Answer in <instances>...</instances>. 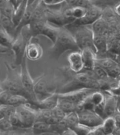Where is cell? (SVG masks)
<instances>
[{
  "label": "cell",
  "instance_id": "30bf717a",
  "mask_svg": "<svg viewBox=\"0 0 120 135\" xmlns=\"http://www.w3.org/2000/svg\"><path fill=\"white\" fill-rule=\"evenodd\" d=\"M95 91L96 90L92 89V88H88V87H85V88H81V89H77V90L71 91L68 92H59L58 97L61 99L69 100L71 102L79 105Z\"/></svg>",
  "mask_w": 120,
  "mask_h": 135
},
{
  "label": "cell",
  "instance_id": "9c48e42d",
  "mask_svg": "<svg viewBox=\"0 0 120 135\" xmlns=\"http://www.w3.org/2000/svg\"><path fill=\"white\" fill-rule=\"evenodd\" d=\"M1 90L8 91L12 94L23 95L28 98V94L22 86L20 75H13V77L8 78L3 81L1 83Z\"/></svg>",
  "mask_w": 120,
  "mask_h": 135
},
{
  "label": "cell",
  "instance_id": "e575fe53",
  "mask_svg": "<svg viewBox=\"0 0 120 135\" xmlns=\"http://www.w3.org/2000/svg\"><path fill=\"white\" fill-rule=\"evenodd\" d=\"M72 129H74V131L77 133V134H90L92 128L82 123H78L76 126L72 128Z\"/></svg>",
  "mask_w": 120,
  "mask_h": 135
},
{
  "label": "cell",
  "instance_id": "f546056e",
  "mask_svg": "<svg viewBox=\"0 0 120 135\" xmlns=\"http://www.w3.org/2000/svg\"><path fill=\"white\" fill-rule=\"evenodd\" d=\"M92 73L95 78L99 81H105L109 78H110L104 68H102L101 65H99L97 64L95 65L94 69H92Z\"/></svg>",
  "mask_w": 120,
  "mask_h": 135
},
{
  "label": "cell",
  "instance_id": "4fadbf2b",
  "mask_svg": "<svg viewBox=\"0 0 120 135\" xmlns=\"http://www.w3.org/2000/svg\"><path fill=\"white\" fill-rule=\"evenodd\" d=\"M0 101H1V104L10 105L13 106H17L30 102L29 99L26 97L19 95V94H12L5 90H1V92H0Z\"/></svg>",
  "mask_w": 120,
  "mask_h": 135
},
{
  "label": "cell",
  "instance_id": "ab89813d",
  "mask_svg": "<svg viewBox=\"0 0 120 135\" xmlns=\"http://www.w3.org/2000/svg\"><path fill=\"white\" fill-rule=\"evenodd\" d=\"M115 119H116V125H117V128L120 129V113L118 112V114H116L115 115Z\"/></svg>",
  "mask_w": 120,
  "mask_h": 135
},
{
  "label": "cell",
  "instance_id": "ee69618b",
  "mask_svg": "<svg viewBox=\"0 0 120 135\" xmlns=\"http://www.w3.org/2000/svg\"><path fill=\"white\" fill-rule=\"evenodd\" d=\"M118 86H119V87H120V80L118 81Z\"/></svg>",
  "mask_w": 120,
  "mask_h": 135
},
{
  "label": "cell",
  "instance_id": "484cf974",
  "mask_svg": "<svg viewBox=\"0 0 120 135\" xmlns=\"http://www.w3.org/2000/svg\"><path fill=\"white\" fill-rule=\"evenodd\" d=\"M106 134H114L115 129H117L116 119L114 116H108L106 117L102 124Z\"/></svg>",
  "mask_w": 120,
  "mask_h": 135
},
{
  "label": "cell",
  "instance_id": "1f68e13d",
  "mask_svg": "<svg viewBox=\"0 0 120 135\" xmlns=\"http://www.w3.org/2000/svg\"><path fill=\"white\" fill-rule=\"evenodd\" d=\"M86 12H87V8H84V7H73V8H71V14L72 17L75 19V22L77 20L82 19L86 15Z\"/></svg>",
  "mask_w": 120,
  "mask_h": 135
},
{
  "label": "cell",
  "instance_id": "8992f818",
  "mask_svg": "<svg viewBox=\"0 0 120 135\" xmlns=\"http://www.w3.org/2000/svg\"><path fill=\"white\" fill-rule=\"evenodd\" d=\"M37 106L31 102L17 105L16 107V112L21 119L23 129L32 128L36 119V109Z\"/></svg>",
  "mask_w": 120,
  "mask_h": 135
},
{
  "label": "cell",
  "instance_id": "74e56055",
  "mask_svg": "<svg viewBox=\"0 0 120 135\" xmlns=\"http://www.w3.org/2000/svg\"><path fill=\"white\" fill-rule=\"evenodd\" d=\"M41 1L45 6H54L66 2V0H41Z\"/></svg>",
  "mask_w": 120,
  "mask_h": 135
},
{
  "label": "cell",
  "instance_id": "83f0119b",
  "mask_svg": "<svg viewBox=\"0 0 120 135\" xmlns=\"http://www.w3.org/2000/svg\"><path fill=\"white\" fill-rule=\"evenodd\" d=\"M14 40L15 37H13L12 35H11L8 31H7L3 27L1 26V30H0V44L12 48Z\"/></svg>",
  "mask_w": 120,
  "mask_h": 135
},
{
  "label": "cell",
  "instance_id": "60d3db41",
  "mask_svg": "<svg viewBox=\"0 0 120 135\" xmlns=\"http://www.w3.org/2000/svg\"><path fill=\"white\" fill-rule=\"evenodd\" d=\"M114 12H115V13H116V15L120 16V3H119V4H118V5L115 7Z\"/></svg>",
  "mask_w": 120,
  "mask_h": 135
},
{
  "label": "cell",
  "instance_id": "4316f807",
  "mask_svg": "<svg viewBox=\"0 0 120 135\" xmlns=\"http://www.w3.org/2000/svg\"><path fill=\"white\" fill-rule=\"evenodd\" d=\"M31 129L33 133L35 134L49 133L51 131V124L44 121H36Z\"/></svg>",
  "mask_w": 120,
  "mask_h": 135
},
{
  "label": "cell",
  "instance_id": "d590c367",
  "mask_svg": "<svg viewBox=\"0 0 120 135\" xmlns=\"http://www.w3.org/2000/svg\"><path fill=\"white\" fill-rule=\"evenodd\" d=\"M9 119H10V122H11L12 127L18 128V129H23L22 123L21 119H20L17 113L16 112V110L9 116Z\"/></svg>",
  "mask_w": 120,
  "mask_h": 135
},
{
  "label": "cell",
  "instance_id": "52a82bcc",
  "mask_svg": "<svg viewBox=\"0 0 120 135\" xmlns=\"http://www.w3.org/2000/svg\"><path fill=\"white\" fill-rule=\"evenodd\" d=\"M26 58H24L23 61L21 64V73H20V77H21V81L22 86L25 88L28 94V99L30 102L36 105L37 102L39 101L36 92H35V81L31 78L30 72L27 69V64L26 63Z\"/></svg>",
  "mask_w": 120,
  "mask_h": 135
},
{
  "label": "cell",
  "instance_id": "3957f363",
  "mask_svg": "<svg viewBox=\"0 0 120 135\" xmlns=\"http://www.w3.org/2000/svg\"><path fill=\"white\" fill-rule=\"evenodd\" d=\"M30 28L32 36H38L42 35L50 40L51 42L54 44L56 41L61 27L54 26L45 17L31 21L30 23Z\"/></svg>",
  "mask_w": 120,
  "mask_h": 135
},
{
  "label": "cell",
  "instance_id": "ac0fdd59",
  "mask_svg": "<svg viewBox=\"0 0 120 135\" xmlns=\"http://www.w3.org/2000/svg\"><path fill=\"white\" fill-rule=\"evenodd\" d=\"M96 52L90 48H86L82 50V59L84 62V69L86 70H92L96 64Z\"/></svg>",
  "mask_w": 120,
  "mask_h": 135
},
{
  "label": "cell",
  "instance_id": "b9f144b4",
  "mask_svg": "<svg viewBox=\"0 0 120 135\" xmlns=\"http://www.w3.org/2000/svg\"><path fill=\"white\" fill-rule=\"evenodd\" d=\"M36 1H37V0H28V5L33 3H35Z\"/></svg>",
  "mask_w": 120,
  "mask_h": 135
},
{
  "label": "cell",
  "instance_id": "7a4b0ae2",
  "mask_svg": "<svg viewBox=\"0 0 120 135\" xmlns=\"http://www.w3.org/2000/svg\"><path fill=\"white\" fill-rule=\"evenodd\" d=\"M85 87L96 90L99 89V82L93 75L92 70L91 73H89L88 72L76 73L74 77L72 78V80L67 85L63 86L59 92H68L77 89L85 88Z\"/></svg>",
  "mask_w": 120,
  "mask_h": 135
},
{
  "label": "cell",
  "instance_id": "836d02e7",
  "mask_svg": "<svg viewBox=\"0 0 120 135\" xmlns=\"http://www.w3.org/2000/svg\"><path fill=\"white\" fill-rule=\"evenodd\" d=\"M16 107L17 106L1 104V105H0V118L9 117L11 114L16 110Z\"/></svg>",
  "mask_w": 120,
  "mask_h": 135
},
{
  "label": "cell",
  "instance_id": "8fae6325",
  "mask_svg": "<svg viewBox=\"0 0 120 135\" xmlns=\"http://www.w3.org/2000/svg\"><path fill=\"white\" fill-rule=\"evenodd\" d=\"M79 123L84 124L91 128H94L103 124L104 119L101 117L94 110H82L78 111Z\"/></svg>",
  "mask_w": 120,
  "mask_h": 135
},
{
  "label": "cell",
  "instance_id": "7bdbcfd3",
  "mask_svg": "<svg viewBox=\"0 0 120 135\" xmlns=\"http://www.w3.org/2000/svg\"><path fill=\"white\" fill-rule=\"evenodd\" d=\"M23 1V0H17V3H18V5H19V3H21Z\"/></svg>",
  "mask_w": 120,
  "mask_h": 135
},
{
  "label": "cell",
  "instance_id": "4dcf8cb0",
  "mask_svg": "<svg viewBox=\"0 0 120 135\" xmlns=\"http://www.w3.org/2000/svg\"><path fill=\"white\" fill-rule=\"evenodd\" d=\"M66 3L71 8H73V7H84V8H88L92 5H94L93 0H66Z\"/></svg>",
  "mask_w": 120,
  "mask_h": 135
},
{
  "label": "cell",
  "instance_id": "9a60e30c",
  "mask_svg": "<svg viewBox=\"0 0 120 135\" xmlns=\"http://www.w3.org/2000/svg\"><path fill=\"white\" fill-rule=\"evenodd\" d=\"M43 55V49L37 36H32L26 47V57L30 60H38Z\"/></svg>",
  "mask_w": 120,
  "mask_h": 135
},
{
  "label": "cell",
  "instance_id": "277c9868",
  "mask_svg": "<svg viewBox=\"0 0 120 135\" xmlns=\"http://www.w3.org/2000/svg\"><path fill=\"white\" fill-rule=\"evenodd\" d=\"M32 37L30 24L25 26L15 37L14 42L12 45V50L16 57V64L21 65L26 57V50Z\"/></svg>",
  "mask_w": 120,
  "mask_h": 135
},
{
  "label": "cell",
  "instance_id": "44dd1931",
  "mask_svg": "<svg viewBox=\"0 0 120 135\" xmlns=\"http://www.w3.org/2000/svg\"><path fill=\"white\" fill-rule=\"evenodd\" d=\"M27 6H28V0H23V1L21 3H19V5L17 7L15 12L12 17V21L16 25V26L19 25L21 20L22 19L25 14V12L26 8H27Z\"/></svg>",
  "mask_w": 120,
  "mask_h": 135
},
{
  "label": "cell",
  "instance_id": "e0dca14e",
  "mask_svg": "<svg viewBox=\"0 0 120 135\" xmlns=\"http://www.w3.org/2000/svg\"><path fill=\"white\" fill-rule=\"evenodd\" d=\"M70 69L74 73H80L84 69V62L82 51H72L68 57Z\"/></svg>",
  "mask_w": 120,
  "mask_h": 135
},
{
  "label": "cell",
  "instance_id": "7c38bea8",
  "mask_svg": "<svg viewBox=\"0 0 120 135\" xmlns=\"http://www.w3.org/2000/svg\"><path fill=\"white\" fill-rule=\"evenodd\" d=\"M44 14L46 19L50 23L54 24L58 26H63L65 25L72 23L71 20L65 15L64 11L52 10L50 8H44Z\"/></svg>",
  "mask_w": 120,
  "mask_h": 135
},
{
  "label": "cell",
  "instance_id": "5bb4252c",
  "mask_svg": "<svg viewBox=\"0 0 120 135\" xmlns=\"http://www.w3.org/2000/svg\"><path fill=\"white\" fill-rule=\"evenodd\" d=\"M103 14L102 9L98 8L96 5H92L91 7L87 8L86 15L82 18L77 20L75 22V24L77 26H88L92 25L95 22L101 17Z\"/></svg>",
  "mask_w": 120,
  "mask_h": 135
},
{
  "label": "cell",
  "instance_id": "d6a6232c",
  "mask_svg": "<svg viewBox=\"0 0 120 135\" xmlns=\"http://www.w3.org/2000/svg\"><path fill=\"white\" fill-rule=\"evenodd\" d=\"M88 97H89V99L91 102L95 105V107H96V105H99L102 102H104V100H105V97H104V94L101 91H99L98 90H96L93 93H91Z\"/></svg>",
  "mask_w": 120,
  "mask_h": 135
},
{
  "label": "cell",
  "instance_id": "ba28073f",
  "mask_svg": "<svg viewBox=\"0 0 120 135\" xmlns=\"http://www.w3.org/2000/svg\"><path fill=\"white\" fill-rule=\"evenodd\" d=\"M56 82L54 80L48 78L44 75L35 81V92L39 100H41L53 93H55Z\"/></svg>",
  "mask_w": 120,
  "mask_h": 135
},
{
  "label": "cell",
  "instance_id": "5b68a950",
  "mask_svg": "<svg viewBox=\"0 0 120 135\" xmlns=\"http://www.w3.org/2000/svg\"><path fill=\"white\" fill-rule=\"evenodd\" d=\"M77 40V43L80 50L86 48H90L97 53V50L94 43L95 33L92 27L90 28L88 26H79L75 33L73 34Z\"/></svg>",
  "mask_w": 120,
  "mask_h": 135
},
{
  "label": "cell",
  "instance_id": "ffe728a7",
  "mask_svg": "<svg viewBox=\"0 0 120 135\" xmlns=\"http://www.w3.org/2000/svg\"><path fill=\"white\" fill-rule=\"evenodd\" d=\"M118 99L117 97L109 95L105 98V118L108 116H114L118 112Z\"/></svg>",
  "mask_w": 120,
  "mask_h": 135
},
{
  "label": "cell",
  "instance_id": "f35d334b",
  "mask_svg": "<svg viewBox=\"0 0 120 135\" xmlns=\"http://www.w3.org/2000/svg\"><path fill=\"white\" fill-rule=\"evenodd\" d=\"M90 134H106L104 129V127L102 124H99L98 126H96L92 128V129L90 133Z\"/></svg>",
  "mask_w": 120,
  "mask_h": 135
},
{
  "label": "cell",
  "instance_id": "d4e9b609",
  "mask_svg": "<svg viewBox=\"0 0 120 135\" xmlns=\"http://www.w3.org/2000/svg\"><path fill=\"white\" fill-rule=\"evenodd\" d=\"M108 50L115 55L120 56V37L117 36H111L109 40H108Z\"/></svg>",
  "mask_w": 120,
  "mask_h": 135
},
{
  "label": "cell",
  "instance_id": "2e32d148",
  "mask_svg": "<svg viewBox=\"0 0 120 135\" xmlns=\"http://www.w3.org/2000/svg\"><path fill=\"white\" fill-rule=\"evenodd\" d=\"M96 64L104 68L111 78H116L120 75V67L113 59H97Z\"/></svg>",
  "mask_w": 120,
  "mask_h": 135
},
{
  "label": "cell",
  "instance_id": "603a6c76",
  "mask_svg": "<svg viewBox=\"0 0 120 135\" xmlns=\"http://www.w3.org/2000/svg\"><path fill=\"white\" fill-rule=\"evenodd\" d=\"M1 26L3 27L7 31H8L11 35H15L16 36V31H17V26L13 22L12 19L8 16L1 13Z\"/></svg>",
  "mask_w": 120,
  "mask_h": 135
},
{
  "label": "cell",
  "instance_id": "d6986e66",
  "mask_svg": "<svg viewBox=\"0 0 120 135\" xmlns=\"http://www.w3.org/2000/svg\"><path fill=\"white\" fill-rule=\"evenodd\" d=\"M58 93H53L45 98L39 100L36 104V106L38 108H41V109H54L58 105Z\"/></svg>",
  "mask_w": 120,
  "mask_h": 135
},
{
  "label": "cell",
  "instance_id": "7402d4cb",
  "mask_svg": "<svg viewBox=\"0 0 120 135\" xmlns=\"http://www.w3.org/2000/svg\"><path fill=\"white\" fill-rule=\"evenodd\" d=\"M61 123L64 127L68 128H73L76 126L79 123V118H78V114L77 111H73L66 114L65 117L63 119Z\"/></svg>",
  "mask_w": 120,
  "mask_h": 135
},
{
  "label": "cell",
  "instance_id": "f1b7e54d",
  "mask_svg": "<svg viewBox=\"0 0 120 135\" xmlns=\"http://www.w3.org/2000/svg\"><path fill=\"white\" fill-rule=\"evenodd\" d=\"M58 106L60 108V109H62L66 114L77 110V104L71 102V101H69V100L61 99V98H58Z\"/></svg>",
  "mask_w": 120,
  "mask_h": 135
},
{
  "label": "cell",
  "instance_id": "6da1fadb",
  "mask_svg": "<svg viewBox=\"0 0 120 135\" xmlns=\"http://www.w3.org/2000/svg\"><path fill=\"white\" fill-rule=\"evenodd\" d=\"M77 50H80V49L74 35L66 28H60L56 41L53 44L49 53L51 58L58 59L66 51Z\"/></svg>",
  "mask_w": 120,
  "mask_h": 135
},
{
  "label": "cell",
  "instance_id": "cb8c5ba5",
  "mask_svg": "<svg viewBox=\"0 0 120 135\" xmlns=\"http://www.w3.org/2000/svg\"><path fill=\"white\" fill-rule=\"evenodd\" d=\"M94 43L97 50V53H103L108 50V40L105 36L95 34Z\"/></svg>",
  "mask_w": 120,
  "mask_h": 135
},
{
  "label": "cell",
  "instance_id": "8d00e7d4",
  "mask_svg": "<svg viewBox=\"0 0 120 135\" xmlns=\"http://www.w3.org/2000/svg\"><path fill=\"white\" fill-rule=\"evenodd\" d=\"M12 127L9 117H3V118H0V130L1 133L7 132L8 130L11 129Z\"/></svg>",
  "mask_w": 120,
  "mask_h": 135
}]
</instances>
